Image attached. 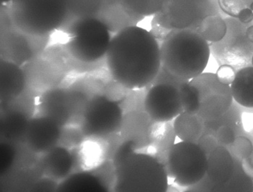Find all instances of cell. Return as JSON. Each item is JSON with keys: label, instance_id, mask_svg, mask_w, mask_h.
I'll list each match as a JSON object with an SVG mask.
<instances>
[{"label": "cell", "instance_id": "836d02e7", "mask_svg": "<svg viewBox=\"0 0 253 192\" xmlns=\"http://www.w3.org/2000/svg\"><path fill=\"white\" fill-rule=\"evenodd\" d=\"M197 144L202 149L203 152L206 154V156L209 155L219 146V144H218L215 136L209 134H203L200 137Z\"/></svg>", "mask_w": 253, "mask_h": 192}, {"label": "cell", "instance_id": "277c9868", "mask_svg": "<svg viewBox=\"0 0 253 192\" xmlns=\"http://www.w3.org/2000/svg\"><path fill=\"white\" fill-rule=\"evenodd\" d=\"M61 31L67 37V54L78 63L93 65L105 59L112 33L97 18L76 20Z\"/></svg>", "mask_w": 253, "mask_h": 192}, {"label": "cell", "instance_id": "ac0fdd59", "mask_svg": "<svg viewBox=\"0 0 253 192\" xmlns=\"http://www.w3.org/2000/svg\"><path fill=\"white\" fill-rule=\"evenodd\" d=\"M65 90L55 89L50 90L45 95L42 106L44 111L42 115L50 117L64 126L73 118L74 110L72 107L71 96Z\"/></svg>", "mask_w": 253, "mask_h": 192}, {"label": "cell", "instance_id": "5bb4252c", "mask_svg": "<svg viewBox=\"0 0 253 192\" xmlns=\"http://www.w3.org/2000/svg\"><path fill=\"white\" fill-rule=\"evenodd\" d=\"M152 123L146 112H126L123 118L120 135L124 140L133 142L137 149H141L150 145L148 132Z\"/></svg>", "mask_w": 253, "mask_h": 192}, {"label": "cell", "instance_id": "4316f807", "mask_svg": "<svg viewBox=\"0 0 253 192\" xmlns=\"http://www.w3.org/2000/svg\"><path fill=\"white\" fill-rule=\"evenodd\" d=\"M233 175L229 182L218 187L215 192H253V179L244 171L242 161L236 160Z\"/></svg>", "mask_w": 253, "mask_h": 192}, {"label": "cell", "instance_id": "30bf717a", "mask_svg": "<svg viewBox=\"0 0 253 192\" xmlns=\"http://www.w3.org/2000/svg\"><path fill=\"white\" fill-rule=\"evenodd\" d=\"M1 36V54L5 60L23 65L31 62L43 50L49 37H37L23 32L13 23L4 26Z\"/></svg>", "mask_w": 253, "mask_h": 192}, {"label": "cell", "instance_id": "ba28073f", "mask_svg": "<svg viewBox=\"0 0 253 192\" xmlns=\"http://www.w3.org/2000/svg\"><path fill=\"white\" fill-rule=\"evenodd\" d=\"M227 31L222 40L211 44V51L215 60L221 65H229L239 70L251 65L253 44L246 36L248 25L232 17L225 18ZM251 24V23H250Z\"/></svg>", "mask_w": 253, "mask_h": 192}, {"label": "cell", "instance_id": "9c48e42d", "mask_svg": "<svg viewBox=\"0 0 253 192\" xmlns=\"http://www.w3.org/2000/svg\"><path fill=\"white\" fill-rule=\"evenodd\" d=\"M190 83L200 94L198 115L205 122L214 121L228 111L233 104L231 87L223 84L213 73H203Z\"/></svg>", "mask_w": 253, "mask_h": 192}, {"label": "cell", "instance_id": "83f0119b", "mask_svg": "<svg viewBox=\"0 0 253 192\" xmlns=\"http://www.w3.org/2000/svg\"><path fill=\"white\" fill-rule=\"evenodd\" d=\"M205 125L206 127L203 134H209L215 136V132L221 126H230L237 134V131H238L240 126H243V115H240L238 108L232 104L230 108L224 115L214 121L205 122Z\"/></svg>", "mask_w": 253, "mask_h": 192}, {"label": "cell", "instance_id": "d6986e66", "mask_svg": "<svg viewBox=\"0 0 253 192\" xmlns=\"http://www.w3.org/2000/svg\"><path fill=\"white\" fill-rule=\"evenodd\" d=\"M26 75L21 66L12 61L1 59V93L4 98L17 96L23 92Z\"/></svg>", "mask_w": 253, "mask_h": 192}, {"label": "cell", "instance_id": "8d00e7d4", "mask_svg": "<svg viewBox=\"0 0 253 192\" xmlns=\"http://www.w3.org/2000/svg\"><path fill=\"white\" fill-rule=\"evenodd\" d=\"M242 166L245 173L253 180V150L249 157L242 161Z\"/></svg>", "mask_w": 253, "mask_h": 192}, {"label": "cell", "instance_id": "cb8c5ba5", "mask_svg": "<svg viewBox=\"0 0 253 192\" xmlns=\"http://www.w3.org/2000/svg\"><path fill=\"white\" fill-rule=\"evenodd\" d=\"M224 17L211 15L203 20L193 31H196L209 44L215 43L224 38L227 31Z\"/></svg>", "mask_w": 253, "mask_h": 192}, {"label": "cell", "instance_id": "7c38bea8", "mask_svg": "<svg viewBox=\"0 0 253 192\" xmlns=\"http://www.w3.org/2000/svg\"><path fill=\"white\" fill-rule=\"evenodd\" d=\"M204 19L198 0H164L160 10L153 20L168 30H193Z\"/></svg>", "mask_w": 253, "mask_h": 192}, {"label": "cell", "instance_id": "4fadbf2b", "mask_svg": "<svg viewBox=\"0 0 253 192\" xmlns=\"http://www.w3.org/2000/svg\"><path fill=\"white\" fill-rule=\"evenodd\" d=\"M24 135L30 149L44 154L59 145L62 139V126L50 117L42 115L28 122Z\"/></svg>", "mask_w": 253, "mask_h": 192}, {"label": "cell", "instance_id": "d4e9b609", "mask_svg": "<svg viewBox=\"0 0 253 192\" xmlns=\"http://www.w3.org/2000/svg\"><path fill=\"white\" fill-rule=\"evenodd\" d=\"M218 2L228 17L246 25L253 21V0H218Z\"/></svg>", "mask_w": 253, "mask_h": 192}, {"label": "cell", "instance_id": "f1b7e54d", "mask_svg": "<svg viewBox=\"0 0 253 192\" xmlns=\"http://www.w3.org/2000/svg\"><path fill=\"white\" fill-rule=\"evenodd\" d=\"M179 97L184 111L198 114L200 110V94L190 81L179 89Z\"/></svg>", "mask_w": 253, "mask_h": 192}, {"label": "cell", "instance_id": "7402d4cb", "mask_svg": "<svg viewBox=\"0 0 253 192\" xmlns=\"http://www.w3.org/2000/svg\"><path fill=\"white\" fill-rule=\"evenodd\" d=\"M101 3V0H67L66 18L62 29L76 20L97 18Z\"/></svg>", "mask_w": 253, "mask_h": 192}, {"label": "cell", "instance_id": "7a4b0ae2", "mask_svg": "<svg viewBox=\"0 0 253 192\" xmlns=\"http://www.w3.org/2000/svg\"><path fill=\"white\" fill-rule=\"evenodd\" d=\"M160 49L162 66L189 81L204 73L211 54L210 44L190 29L171 31Z\"/></svg>", "mask_w": 253, "mask_h": 192}, {"label": "cell", "instance_id": "8fae6325", "mask_svg": "<svg viewBox=\"0 0 253 192\" xmlns=\"http://www.w3.org/2000/svg\"><path fill=\"white\" fill-rule=\"evenodd\" d=\"M144 112L156 123L171 122L184 111L179 90L171 84H158L146 89Z\"/></svg>", "mask_w": 253, "mask_h": 192}, {"label": "cell", "instance_id": "8992f818", "mask_svg": "<svg viewBox=\"0 0 253 192\" xmlns=\"http://www.w3.org/2000/svg\"><path fill=\"white\" fill-rule=\"evenodd\" d=\"M124 115L120 101L107 95H96L81 110L80 131L87 138H112L120 134Z\"/></svg>", "mask_w": 253, "mask_h": 192}, {"label": "cell", "instance_id": "1f68e13d", "mask_svg": "<svg viewBox=\"0 0 253 192\" xmlns=\"http://www.w3.org/2000/svg\"><path fill=\"white\" fill-rule=\"evenodd\" d=\"M189 81H190L187 80V79L179 77V76H176L173 73H170L169 71L166 69L165 67L162 65L159 73L156 75L155 79L150 86L158 84H171V85L177 87L179 90L182 86L185 85Z\"/></svg>", "mask_w": 253, "mask_h": 192}, {"label": "cell", "instance_id": "d6a6232c", "mask_svg": "<svg viewBox=\"0 0 253 192\" xmlns=\"http://www.w3.org/2000/svg\"><path fill=\"white\" fill-rule=\"evenodd\" d=\"M215 137L221 146H228L235 140L237 134L229 126H221L215 132Z\"/></svg>", "mask_w": 253, "mask_h": 192}, {"label": "cell", "instance_id": "4dcf8cb0", "mask_svg": "<svg viewBox=\"0 0 253 192\" xmlns=\"http://www.w3.org/2000/svg\"><path fill=\"white\" fill-rule=\"evenodd\" d=\"M73 175V176H69L66 179H65V182H64L62 187H68V188H70V187H74V188L80 187V190L84 187V190H86V189L88 187L90 189V190H93V188L98 190V188L101 187L99 182L93 175L85 173H83L84 182H83L84 180L81 177V173Z\"/></svg>", "mask_w": 253, "mask_h": 192}, {"label": "cell", "instance_id": "52a82bcc", "mask_svg": "<svg viewBox=\"0 0 253 192\" xmlns=\"http://www.w3.org/2000/svg\"><path fill=\"white\" fill-rule=\"evenodd\" d=\"M164 166L168 177L177 185L189 187L206 175L207 156L198 144L181 141L168 149Z\"/></svg>", "mask_w": 253, "mask_h": 192}, {"label": "cell", "instance_id": "e575fe53", "mask_svg": "<svg viewBox=\"0 0 253 192\" xmlns=\"http://www.w3.org/2000/svg\"><path fill=\"white\" fill-rule=\"evenodd\" d=\"M237 70L229 65H221L215 74L221 82L230 86L235 78Z\"/></svg>", "mask_w": 253, "mask_h": 192}, {"label": "cell", "instance_id": "603a6c76", "mask_svg": "<svg viewBox=\"0 0 253 192\" xmlns=\"http://www.w3.org/2000/svg\"><path fill=\"white\" fill-rule=\"evenodd\" d=\"M176 137L171 122H153L148 132L150 144L155 148L156 152L169 149L175 144Z\"/></svg>", "mask_w": 253, "mask_h": 192}, {"label": "cell", "instance_id": "44dd1931", "mask_svg": "<svg viewBox=\"0 0 253 192\" xmlns=\"http://www.w3.org/2000/svg\"><path fill=\"white\" fill-rule=\"evenodd\" d=\"M176 137L182 142L197 143L204 134L205 121L198 114H190L183 111L174 120L173 123Z\"/></svg>", "mask_w": 253, "mask_h": 192}, {"label": "cell", "instance_id": "484cf974", "mask_svg": "<svg viewBox=\"0 0 253 192\" xmlns=\"http://www.w3.org/2000/svg\"><path fill=\"white\" fill-rule=\"evenodd\" d=\"M128 13L144 19L154 16L162 8L164 0H120Z\"/></svg>", "mask_w": 253, "mask_h": 192}, {"label": "cell", "instance_id": "ab89813d", "mask_svg": "<svg viewBox=\"0 0 253 192\" xmlns=\"http://www.w3.org/2000/svg\"><path fill=\"white\" fill-rule=\"evenodd\" d=\"M251 65H252L253 66V57H252V60H251Z\"/></svg>", "mask_w": 253, "mask_h": 192}, {"label": "cell", "instance_id": "74e56055", "mask_svg": "<svg viewBox=\"0 0 253 192\" xmlns=\"http://www.w3.org/2000/svg\"><path fill=\"white\" fill-rule=\"evenodd\" d=\"M246 36L250 42L253 44V21L247 28Z\"/></svg>", "mask_w": 253, "mask_h": 192}, {"label": "cell", "instance_id": "f546056e", "mask_svg": "<svg viewBox=\"0 0 253 192\" xmlns=\"http://www.w3.org/2000/svg\"><path fill=\"white\" fill-rule=\"evenodd\" d=\"M236 160L243 161L249 157L253 150V142L245 136H237L235 140L226 146Z\"/></svg>", "mask_w": 253, "mask_h": 192}, {"label": "cell", "instance_id": "f35d334b", "mask_svg": "<svg viewBox=\"0 0 253 192\" xmlns=\"http://www.w3.org/2000/svg\"><path fill=\"white\" fill-rule=\"evenodd\" d=\"M12 0H1V3L2 4H9Z\"/></svg>", "mask_w": 253, "mask_h": 192}, {"label": "cell", "instance_id": "9a60e30c", "mask_svg": "<svg viewBox=\"0 0 253 192\" xmlns=\"http://www.w3.org/2000/svg\"><path fill=\"white\" fill-rule=\"evenodd\" d=\"M235 167L234 158L226 146H219L207 156L206 175L218 187L229 182L233 175Z\"/></svg>", "mask_w": 253, "mask_h": 192}, {"label": "cell", "instance_id": "6da1fadb", "mask_svg": "<svg viewBox=\"0 0 253 192\" xmlns=\"http://www.w3.org/2000/svg\"><path fill=\"white\" fill-rule=\"evenodd\" d=\"M104 62L112 81L129 91L144 90L162 66L160 45L151 31L130 26L112 36Z\"/></svg>", "mask_w": 253, "mask_h": 192}, {"label": "cell", "instance_id": "ffe728a7", "mask_svg": "<svg viewBox=\"0 0 253 192\" xmlns=\"http://www.w3.org/2000/svg\"><path fill=\"white\" fill-rule=\"evenodd\" d=\"M234 100L247 108H253V66L244 67L236 72L230 85Z\"/></svg>", "mask_w": 253, "mask_h": 192}, {"label": "cell", "instance_id": "3957f363", "mask_svg": "<svg viewBox=\"0 0 253 192\" xmlns=\"http://www.w3.org/2000/svg\"><path fill=\"white\" fill-rule=\"evenodd\" d=\"M114 165V191L165 192L168 176L155 154L135 151Z\"/></svg>", "mask_w": 253, "mask_h": 192}, {"label": "cell", "instance_id": "d590c367", "mask_svg": "<svg viewBox=\"0 0 253 192\" xmlns=\"http://www.w3.org/2000/svg\"><path fill=\"white\" fill-rule=\"evenodd\" d=\"M216 185L213 184L206 175L196 184L187 187L186 191L199 192H214Z\"/></svg>", "mask_w": 253, "mask_h": 192}, {"label": "cell", "instance_id": "e0dca14e", "mask_svg": "<svg viewBox=\"0 0 253 192\" xmlns=\"http://www.w3.org/2000/svg\"><path fill=\"white\" fill-rule=\"evenodd\" d=\"M43 154L42 165L45 174L57 180H65L70 176L75 158L66 146L57 145Z\"/></svg>", "mask_w": 253, "mask_h": 192}, {"label": "cell", "instance_id": "2e32d148", "mask_svg": "<svg viewBox=\"0 0 253 192\" xmlns=\"http://www.w3.org/2000/svg\"><path fill=\"white\" fill-rule=\"evenodd\" d=\"M97 18L112 34L130 26H137L143 20L128 13L120 0H101Z\"/></svg>", "mask_w": 253, "mask_h": 192}, {"label": "cell", "instance_id": "5b68a950", "mask_svg": "<svg viewBox=\"0 0 253 192\" xmlns=\"http://www.w3.org/2000/svg\"><path fill=\"white\" fill-rule=\"evenodd\" d=\"M8 10L14 26L20 30L49 37L65 23L67 0H12Z\"/></svg>", "mask_w": 253, "mask_h": 192}]
</instances>
